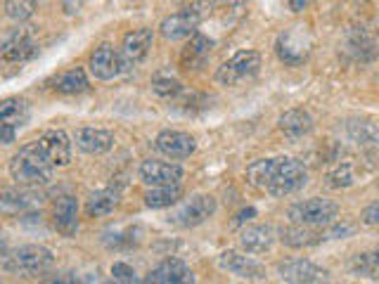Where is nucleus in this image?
<instances>
[{
    "instance_id": "nucleus-1",
    "label": "nucleus",
    "mask_w": 379,
    "mask_h": 284,
    "mask_svg": "<svg viewBox=\"0 0 379 284\" xmlns=\"http://www.w3.org/2000/svg\"><path fill=\"white\" fill-rule=\"evenodd\" d=\"M247 180L256 190L273 197H290L306 187L308 171L299 159L292 157L259 159L247 166Z\"/></svg>"
},
{
    "instance_id": "nucleus-2",
    "label": "nucleus",
    "mask_w": 379,
    "mask_h": 284,
    "mask_svg": "<svg viewBox=\"0 0 379 284\" xmlns=\"http://www.w3.org/2000/svg\"><path fill=\"white\" fill-rule=\"evenodd\" d=\"M55 173V166L45 159L39 140L24 144L10 162V175L17 185L24 187H39L47 185Z\"/></svg>"
},
{
    "instance_id": "nucleus-3",
    "label": "nucleus",
    "mask_w": 379,
    "mask_h": 284,
    "mask_svg": "<svg viewBox=\"0 0 379 284\" xmlns=\"http://www.w3.org/2000/svg\"><path fill=\"white\" fill-rule=\"evenodd\" d=\"M52 263H55L52 251L47 249V246H41V244L17 246L12 254H8L3 259L5 272H12V275H21V277L43 275V272L50 270Z\"/></svg>"
},
{
    "instance_id": "nucleus-4",
    "label": "nucleus",
    "mask_w": 379,
    "mask_h": 284,
    "mask_svg": "<svg viewBox=\"0 0 379 284\" xmlns=\"http://www.w3.org/2000/svg\"><path fill=\"white\" fill-rule=\"evenodd\" d=\"M339 213L337 201L323 199V197H313V199L296 201L287 208V218L296 225H308V228H325L332 225Z\"/></svg>"
},
{
    "instance_id": "nucleus-5",
    "label": "nucleus",
    "mask_w": 379,
    "mask_h": 284,
    "mask_svg": "<svg viewBox=\"0 0 379 284\" xmlns=\"http://www.w3.org/2000/svg\"><path fill=\"white\" fill-rule=\"evenodd\" d=\"M261 69V52L239 50L228 62H223L216 72V81L221 85H239L254 78Z\"/></svg>"
},
{
    "instance_id": "nucleus-6",
    "label": "nucleus",
    "mask_w": 379,
    "mask_h": 284,
    "mask_svg": "<svg viewBox=\"0 0 379 284\" xmlns=\"http://www.w3.org/2000/svg\"><path fill=\"white\" fill-rule=\"evenodd\" d=\"M275 55L280 62H285L287 67H299L308 60L311 55V36L303 26H294L287 29L277 36L275 41Z\"/></svg>"
},
{
    "instance_id": "nucleus-7",
    "label": "nucleus",
    "mask_w": 379,
    "mask_h": 284,
    "mask_svg": "<svg viewBox=\"0 0 379 284\" xmlns=\"http://www.w3.org/2000/svg\"><path fill=\"white\" fill-rule=\"evenodd\" d=\"M88 69L98 81H114L121 74L131 72L133 67L126 62L121 50H114L111 45H100L95 47V52L90 55Z\"/></svg>"
},
{
    "instance_id": "nucleus-8",
    "label": "nucleus",
    "mask_w": 379,
    "mask_h": 284,
    "mask_svg": "<svg viewBox=\"0 0 379 284\" xmlns=\"http://www.w3.org/2000/svg\"><path fill=\"white\" fill-rule=\"evenodd\" d=\"M202 19H204V12H202V5H192V8H185L180 12H173L169 17L162 19L159 24V34L166 41H185L190 39L192 34H197Z\"/></svg>"
},
{
    "instance_id": "nucleus-9",
    "label": "nucleus",
    "mask_w": 379,
    "mask_h": 284,
    "mask_svg": "<svg viewBox=\"0 0 379 284\" xmlns=\"http://www.w3.org/2000/svg\"><path fill=\"white\" fill-rule=\"evenodd\" d=\"M216 208H218V204L211 195H192L190 199H185L180 204L178 211H175L169 221L185 230L197 228V225L209 221L213 213H216Z\"/></svg>"
},
{
    "instance_id": "nucleus-10",
    "label": "nucleus",
    "mask_w": 379,
    "mask_h": 284,
    "mask_svg": "<svg viewBox=\"0 0 379 284\" xmlns=\"http://www.w3.org/2000/svg\"><path fill=\"white\" fill-rule=\"evenodd\" d=\"M36 52H39V45L29 29H12L10 34H5L3 45H0V55L8 64L29 62L31 57H36Z\"/></svg>"
},
{
    "instance_id": "nucleus-11",
    "label": "nucleus",
    "mask_w": 379,
    "mask_h": 284,
    "mask_svg": "<svg viewBox=\"0 0 379 284\" xmlns=\"http://www.w3.org/2000/svg\"><path fill=\"white\" fill-rule=\"evenodd\" d=\"M216 265L223 272H230V275L239 277V280H249V282H261L266 280V267L259 261L252 259V254L244 256L237 251H223L216 259Z\"/></svg>"
},
{
    "instance_id": "nucleus-12",
    "label": "nucleus",
    "mask_w": 379,
    "mask_h": 284,
    "mask_svg": "<svg viewBox=\"0 0 379 284\" xmlns=\"http://www.w3.org/2000/svg\"><path fill=\"white\" fill-rule=\"evenodd\" d=\"M277 275L282 282H296V284H313V282H327L329 272L325 267H320L311 261L294 259V261H285V263L277 265Z\"/></svg>"
},
{
    "instance_id": "nucleus-13",
    "label": "nucleus",
    "mask_w": 379,
    "mask_h": 284,
    "mask_svg": "<svg viewBox=\"0 0 379 284\" xmlns=\"http://www.w3.org/2000/svg\"><path fill=\"white\" fill-rule=\"evenodd\" d=\"M39 144L43 154H45V159L55 166V168L72 164V140H69V135L64 131H60V128L43 131L39 138Z\"/></svg>"
},
{
    "instance_id": "nucleus-14",
    "label": "nucleus",
    "mask_w": 379,
    "mask_h": 284,
    "mask_svg": "<svg viewBox=\"0 0 379 284\" xmlns=\"http://www.w3.org/2000/svg\"><path fill=\"white\" fill-rule=\"evenodd\" d=\"M154 147H157L159 154L169 159H188L195 154L197 142L190 133L183 131H162L154 140Z\"/></svg>"
},
{
    "instance_id": "nucleus-15",
    "label": "nucleus",
    "mask_w": 379,
    "mask_h": 284,
    "mask_svg": "<svg viewBox=\"0 0 379 284\" xmlns=\"http://www.w3.org/2000/svg\"><path fill=\"white\" fill-rule=\"evenodd\" d=\"M52 223L55 230L64 237H76L78 232V201L72 195L57 197V201L52 204Z\"/></svg>"
},
{
    "instance_id": "nucleus-16",
    "label": "nucleus",
    "mask_w": 379,
    "mask_h": 284,
    "mask_svg": "<svg viewBox=\"0 0 379 284\" xmlns=\"http://www.w3.org/2000/svg\"><path fill=\"white\" fill-rule=\"evenodd\" d=\"M145 282L154 284H192L195 282V272L190 270V265L180 259H166L162 261L157 267L149 270Z\"/></svg>"
},
{
    "instance_id": "nucleus-17",
    "label": "nucleus",
    "mask_w": 379,
    "mask_h": 284,
    "mask_svg": "<svg viewBox=\"0 0 379 284\" xmlns=\"http://www.w3.org/2000/svg\"><path fill=\"white\" fill-rule=\"evenodd\" d=\"M275 244V228L273 225H261V223H254V225H247L242 228L239 232V246H242L244 254H266L270 251Z\"/></svg>"
},
{
    "instance_id": "nucleus-18",
    "label": "nucleus",
    "mask_w": 379,
    "mask_h": 284,
    "mask_svg": "<svg viewBox=\"0 0 379 284\" xmlns=\"http://www.w3.org/2000/svg\"><path fill=\"white\" fill-rule=\"evenodd\" d=\"M140 180L145 185H173L183 180V168L178 164L147 159L140 164Z\"/></svg>"
},
{
    "instance_id": "nucleus-19",
    "label": "nucleus",
    "mask_w": 379,
    "mask_h": 284,
    "mask_svg": "<svg viewBox=\"0 0 379 284\" xmlns=\"http://www.w3.org/2000/svg\"><path fill=\"white\" fill-rule=\"evenodd\" d=\"M74 142L83 154L100 157V154H107L114 147V133L105 131V128H78Z\"/></svg>"
},
{
    "instance_id": "nucleus-20",
    "label": "nucleus",
    "mask_w": 379,
    "mask_h": 284,
    "mask_svg": "<svg viewBox=\"0 0 379 284\" xmlns=\"http://www.w3.org/2000/svg\"><path fill=\"white\" fill-rule=\"evenodd\" d=\"M346 47H349L356 60L370 62L375 60V55L379 52V36L372 29L356 26V29H351L349 36H346Z\"/></svg>"
},
{
    "instance_id": "nucleus-21",
    "label": "nucleus",
    "mask_w": 379,
    "mask_h": 284,
    "mask_svg": "<svg viewBox=\"0 0 379 284\" xmlns=\"http://www.w3.org/2000/svg\"><path fill=\"white\" fill-rule=\"evenodd\" d=\"M211 47H213V41L209 36L204 34H192L190 36V43L183 47L180 52V67L188 69V72H197L206 64L211 55Z\"/></svg>"
},
{
    "instance_id": "nucleus-22",
    "label": "nucleus",
    "mask_w": 379,
    "mask_h": 284,
    "mask_svg": "<svg viewBox=\"0 0 379 284\" xmlns=\"http://www.w3.org/2000/svg\"><path fill=\"white\" fill-rule=\"evenodd\" d=\"M152 43H154V34L152 29H136L124 39V45H121V52H124L126 62L131 67H138L152 50Z\"/></svg>"
},
{
    "instance_id": "nucleus-23",
    "label": "nucleus",
    "mask_w": 379,
    "mask_h": 284,
    "mask_svg": "<svg viewBox=\"0 0 379 284\" xmlns=\"http://www.w3.org/2000/svg\"><path fill=\"white\" fill-rule=\"evenodd\" d=\"M277 126L292 140H299V138L308 135L313 131V116L308 114L306 109H287L285 114L277 119Z\"/></svg>"
},
{
    "instance_id": "nucleus-24",
    "label": "nucleus",
    "mask_w": 379,
    "mask_h": 284,
    "mask_svg": "<svg viewBox=\"0 0 379 284\" xmlns=\"http://www.w3.org/2000/svg\"><path fill=\"white\" fill-rule=\"evenodd\" d=\"M119 201H121L119 190H114V187H105V190H98L88 197V201H85V213H88L90 218L109 216V213L119 206Z\"/></svg>"
},
{
    "instance_id": "nucleus-25",
    "label": "nucleus",
    "mask_w": 379,
    "mask_h": 284,
    "mask_svg": "<svg viewBox=\"0 0 379 284\" xmlns=\"http://www.w3.org/2000/svg\"><path fill=\"white\" fill-rule=\"evenodd\" d=\"M183 197V187L180 183H173V185H149V190L142 195L145 199V206L149 208H169V206H175Z\"/></svg>"
},
{
    "instance_id": "nucleus-26",
    "label": "nucleus",
    "mask_w": 379,
    "mask_h": 284,
    "mask_svg": "<svg viewBox=\"0 0 379 284\" xmlns=\"http://www.w3.org/2000/svg\"><path fill=\"white\" fill-rule=\"evenodd\" d=\"M323 234L313 232L308 225H296L294 228H282L280 230V242L290 249H303V246H313L318 242H323Z\"/></svg>"
},
{
    "instance_id": "nucleus-27",
    "label": "nucleus",
    "mask_w": 379,
    "mask_h": 284,
    "mask_svg": "<svg viewBox=\"0 0 379 284\" xmlns=\"http://www.w3.org/2000/svg\"><path fill=\"white\" fill-rule=\"evenodd\" d=\"M29 121V102L24 98H5L0 105V123L21 128Z\"/></svg>"
},
{
    "instance_id": "nucleus-28",
    "label": "nucleus",
    "mask_w": 379,
    "mask_h": 284,
    "mask_svg": "<svg viewBox=\"0 0 379 284\" xmlns=\"http://www.w3.org/2000/svg\"><path fill=\"white\" fill-rule=\"evenodd\" d=\"M88 88H90L88 76H85V72L81 67L69 69V72H64L55 81V90L62 95H78V93H85Z\"/></svg>"
},
{
    "instance_id": "nucleus-29",
    "label": "nucleus",
    "mask_w": 379,
    "mask_h": 284,
    "mask_svg": "<svg viewBox=\"0 0 379 284\" xmlns=\"http://www.w3.org/2000/svg\"><path fill=\"white\" fill-rule=\"evenodd\" d=\"M349 135L358 147H372L379 149V128L372 126L367 121H358V123H351L349 128Z\"/></svg>"
},
{
    "instance_id": "nucleus-30",
    "label": "nucleus",
    "mask_w": 379,
    "mask_h": 284,
    "mask_svg": "<svg viewBox=\"0 0 379 284\" xmlns=\"http://www.w3.org/2000/svg\"><path fill=\"white\" fill-rule=\"evenodd\" d=\"M349 270H351V275H356V277H377V272H379V251L354 256L351 263H349Z\"/></svg>"
},
{
    "instance_id": "nucleus-31",
    "label": "nucleus",
    "mask_w": 379,
    "mask_h": 284,
    "mask_svg": "<svg viewBox=\"0 0 379 284\" xmlns=\"http://www.w3.org/2000/svg\"><path fill=\"white\" fill-rule=\"evenodd\" d=\"M39 3L36 0H5V17L12 21H26L34 17Z\"/></svg>"
},
{
    "instance_id": "nucleus-32",
    "label": "nucleus",
    "mask_w": 379,
    "mask_h": 284,
    "mask_svg": "<svg viewBox=\"0 0 379 284\" xmlns=\"http://www.w3.org/2000/svg\"><path fill=\"white\" fill-rule=\"evenodd\" d=\"M152 90L164 100H175L178 95L185 93V85L173 76H154L152 78Z\"/></svg>"
},
{
    "instance_id": "nucleus-33",
    "label": "nucleus",
    "mask_w": 379,
    "mask_h": 284,
    "mask_svg": "<svg viewBox=\"0 0 379 284\" xmlns=\"http://www.w3.org/2000/svg\"><path fill=\"white\" fill-rule=\"evenodd\" d=\"M354 183H356V173H354V166L349 162H339L327 173V185L334 187V190H344V187H351Z\"/></svg>"
},
{
    "instance_id": "nucleus-34",
    "label": "nucleus",
    "mask_w": 379,
    "mask_h": 284,
    "mask_svg": "<svg viewBox=\"0 0 379 284\" xmlns=\"http://www.w3.org/2000/svg\"><path fill=\"white\" fill-rule=\"evenodd\" d=\"M36 206V197L24 190H5L3 192V208L5 211H14V208H31Z\"/></svg>"
},
{
    "instance_id": "nucleus-35",
    "label": "nucleus",
    "mask_w": 379,
    "mask_h": 284,
    "mask_svg": "<svg viewBox=\"0 0 379 284\" xmlns=\"http://www.w3.org/2000/svg\"><path fill=\"white\" fill-rule=\"evenodd\" d=\"M111 275H114V280H119V282H136L138 280L133 265L124 263V261H116V263L111 265Z\"/></svg>"
},
{
    "instance_id": "nucleus-36",
    "label": "nucleus",
    "mask_w": 379,
    "mask_h": 284,
    "mask_svg": "<svg viewBox=\"0 0 379 284\" xmlns=\"http://www.w3.org/2000/svg\"><path fill=\"white\" fill-rule=\"evenodd\" d=\"M362 223L365 225H379V201H372L370 206L362 211Z\"/></svg>"
},
{
    "instance_id": "nucleus-37",
    "label": "nucleus",
    "mask_w": 379,
    "mask_h": 284,
    "mask_svg": "<svg viewBox=\"0 0 379 284\" xmlns=\"http://www.w3.org/2000/svg\"><path fill=\"white\" fill-rule=\"evenodd\" d=\"M17 131H19V128L8 126V123H0V142H3V144H12L14 138H17Z\"/></svg>"
},
{
    "instance_id": "nucleus-38",
    "label": "nucleus",
    "mask_w": 379,
    "mask_h": 284,
    "mask_svg": "<svg viewBox=\"0 0 379 284\" xmlns=\"http://www.w3.org/2000/svg\"><path fill=\"white\" fill-rule=\"evenodd\" d=\"M256 216V208L254 206H249V208H242V211L235 216V221H232V228H239V225H244L247 221H252V218Z\"/></svg>"
},
{
    "instance_id": "nucleus-39",
    "label": "nucleus",
    "mask_w": 379,
    "mask_h": 284,
    "mask_svg": "<svg viewBox=\"0 0 379 284\" xmlns=\"http://www.w3.org/2000/svg\"><path fill=\"white\" fill-rule=\"evenodd\" d=\"M311 3L313 0H290V10L292 12H303Z\"/></svg>"
},
{
    "instance_id": "nucleus-40",
    "label": "nucleus",
    "mask_w": 379,
    "mask_h": 284,
    "mask_svg": "<svg viewBox=\"0 0 379 284\" xmlns=\"http://www.w3.org/2000/svg\"><path fill=\"white\" fill-rule=\"evenodd\" d=\"M81 10V0H64V12L67 14H76Z\"/></svg>"
},
{
    "instance_id": "nucleus-41",
    "label": "nucleus",
    "mask_w": 379,
    "mask_h": 284,
    "mask_svg": "<svg viewBox=\"0 0 379 284\" xmlns=\"http://www.w3.org/2000/svg\"><path fill=\"white\" fill-rule=\"evenodd\" d=\"M216 3H226V5H232V3H242V0H216Z\"/></svg>"
}]
</instances>
